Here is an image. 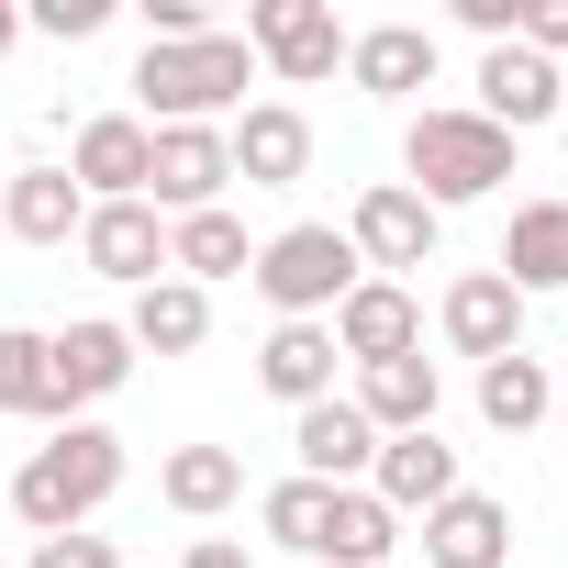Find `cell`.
I'll return each instance as SVG.
<instances>
[{"label": "cell", "mask_w": 568, "mask_h": 568, "mask_svg": "<svg viewBox=\"0 0 568 568\" xmlns=\"http://www.w3.org/2000/svg\"><path fill=\"white\" fill-rule=\"evenodd\" d=\"M23 45V0H0V57H12Z\"/></svg>", "instance_id": "e575fe53"}, {"label": "cell", "mask_w": 568, "mask_h": 568, "mask_svg": "<svg viewBox=\"0 0 568 568\" xmlns=\"http://www.w3.org/2000/svg\"><path fill=\"white\" fill-rule=\"evenodd\" d=\"M557 90H568V68H557Z\"/></svg>", "instance_id": "8d00e7d4"}, {"label": "cell", "mask_w": 568, "mask_h": 568, "mask_svg": "<svg viewBox=\"0 0 568 568\" xmlns=\"http://www.w3.org/2000/svg\"><path fill=\"white\" fill-rule=\"evenodd\" d=\"M156 134V168H145V212H212L234 190V156H223V123H145Z\"/></svg>", "instance_id": "52a82bcc"}, {"label": "cell", "mask_w": 568, "mask_h": 568, "mask_svg": "<svg viewBox=\"0 0 568 568\" xmlns=\"http://www.w3.org/2000/svg\"><path fill=\"white\" fill-rule=\"evenodd\" d=\"M346 245H357V267H368V278H402V267H435L446 212H435V201H413L402 179H368V190H357V212H346Z\"/></svg>", "instance_id": "8992f818"}, {"label": "cell", "mask_w": 568, "mask_h": 568, "mask_svg": "<svg viewBox=\"0 0 568 568\" xmlns=\"http://www.w3.org/2000/svg\"><path fill=\"white\" fill-rule=\"evenodd\" d=\"M179 568H256V557H245L234 535H190V557H179Z\"/></svg>", "instance_id": "836d02e7"}, {"label": "cell", "mask_w": 568, "mask_h": 568, "mask_svg": "<svg viewBox=\"0 0 568 568\" xmlns=\"http://www.w3.org/2000/svg\"><path fill=\"white\" fill-rule=\"evenodd\" d=\"M0 223H12L23 245H79L90 190H79L68 168H12V179H0Z\"/></svg>", "instance_id": "7402d4cb"}, {"label": "cell", "mask_w": 568, "mask_h": 568, "mask_svg": "<svg viewBox=\"0 0 568 568\" xmlns=\"http://www.w3.org/2000/svg\"><path fill=\"white\" fill-rule=\"evenodd\" d=\"M79 256H90V278H112V291H145V278H168V212H145V201H90Z\"/></svg>", "instance_id": "8fae6325"}, {"label": "cell", "mask_w": 568, "mask_h": 568, "mask_svg": "<svg viewBox=\"0 0 568 568\" xmlns=\"http://www.w3.org/2000/svg\"><path fill=\"white\" fill-rule=\"evenodd\" d=\"M457 23H468L479 45H513V23H524V0H457Z\"/></svg>", "instance_id": "d6a6232c"}, {"label": "cell", "mask_w": 568, "mask_h": 568, "mask_svg": "<svg viewBox=\"0 0 568 568\" xmlns=\"http://www.w3.org/2000/svg\"><path fill=\"white\" fill-rule=\"evenodd\" d=\"M479 123H501L513 145L535 134V123H557L568 112V90H557V68L535 57V45H479V101H468Z\"/></svg>", "instance_id": "7c38bea8"}, {"label": "cell", "mask_w": 568, "mask_h": 568, "mask_svg": "<svg viewBox=\"0 0 568 568\" xmlns=\"http://www.w3.org/2000/svg\"><path fill=\"white\" fill-rule=\"evenodd\" d=\"M501 179H513V134L479 123L468 101H424V112L402 123V190H413V201L457 212V201H490Z\"/></svg>", "instance_id": "7a4b0ae2"}, {"label": "cell", "mask_w": 568, "mask_h": 568, "mask_svg": "<svg viewBox=\"0 0 568 568\" xmlns=\"http://www.w3.org/2000/svg\"><path fill=\"white\" fill-rule=\"evenodd\" d=\"M123 335H134V357H190V346H212V291H190V278H145L134 313H123Z\"/></svg>", "instance_id": "cb8c5ba5"}, {"label": "cell", "mask_w": 568, "mask_h": 568, "mask_svg": "<svg viewBox=\"0 0 568 568\" xmlns=\"http://www.w3.org/2000/svg\"><path fill=\"white\" fill-rule=\"evenodd\" d=\"M245 267H256V234H245V212H234V201H212V212H179V223H168V278L212 291V278H245Z\"/></svg>", "instance_id": "ffe728a7"}, {"label": "cell", "mask_w": 568, "mask_h": 568, "mask_svg": "<svg viewBox=\"0 0 568 568\" xmlns=\"http://www.w3.org/2000/svg\"><path fill=\"white\" fill-rule=\"evenodd\" d=\"M0 413H12V424H79L68 413V390H57V357H45V335L34 324H0Z\"/></svg>", "instance_id": "484cf974"}, {"label": "cell", "mask_w": 568, "mask_h": 568, "mask_svg": "<svg viewBox=\"0 0 568 568\" xmlns=\"http://www.w3.org/2000/svg\"><path fill=\"white\" fill-rule=\"evenodd\" d=\"M335 357L379 368V357H424V302H413V278H357V291L324 313Z\"/></svg>", "instance_id": "9c48e42d"}, {"label": "cell", "mask_w": 568, "mask_h": 568, "mask_svg": "<svg viewBox=\"0 0 568 568\" xmlns=\"http://www.w3.org/2000/svg\"><path fill=\"white\" fill-rule=\"evenodd\" d=\"M112 23V0H34V12H23V34H57V45H90Z\"/></svg>", "instance_id": "f546056e"}, {"label": "cell", "mask_w": 568, "mask_h": 568, "mask_svg": "<svg viewBox=\"0 0 568 568\" xmlns=\"http://www.w3.org/2000/svg\"><path fill=\"white\" fill-rule=\"evenodd\" d=\"M557 424H568V368H557Z\"/></svg>", "instance_id": "d590c367"}, {"label": "cell", "mask_w": 568, "mask_h": 568, "mask_svg": "<svg viewBox=\"0 0 568 568\" xmlns=\"http://www.w3.org/2000/svg\"><path fill=\"white\" fill-rule=\"evenodd\" d=\"M223 156H234L245 190H302L313 179V112L302 101H245L223 123Z\"/></svg>", "instance_id": "ba28073f"}, {"label": "cell", "mask_w": 568, "mask_h": 568, "mask_svg": "<svg viewBox=\"0 0 568 568\" xmlns=\"http://www.w3.org/2000/svg\"><path fill=\"white\" fill-rule=\"evenodd\" d=\"M390 546H402V513L357 479V490H335V513H324V568H390Z\"/></svg>", "instance_id": "83f0119b"}, {"label": "cell", "mask_w": 568, "mask_h": 568, "mask_svg": "<svg viewBox=\"0 0 568 568\" xmlns=\"http://www.w3.org/2000/svg\"><path fill=\"white\" fill-rule=\"evenodd\" d=\"M324 513H335V490H324V479H302V468H291V479H278V490L256 501L267 546H291V557H324Z\"/></svg>", "instance_id": "f1b7e54d"}, {"label": "cell", "mask_w": 568, "mask_h": 568, "mask_svg": "<svg viewBox=\"0 0 568 568\" xmlns=\"http://www.w3.org/2000/svg\"><path fill=\"white\" fill-rule=\"evenodd\" d=\"M256 390L291 402V413L335 402V335H324V324H267V346H256Z\"/></svg>", "instance_id": "44dd1931"}, {"label": "cell", "mask_w": 568, "mask_h": 568, "mask_svg": "<svg viewBox=\"0 0 568 568\" xmlns=\"http://www.w3.org/2000/svg\"><path fill=\"white\" fill-rule=\"evenodd\" d=\"M145 168H156V134H145L134 112H90V123L68 134V179H79L90 201H145Z\"/></svg>", "instance_id": "4fadbf2b"}, {"label": "cell", "mask_w": 568, "mask_h": 568, "mask_svg": "<svg viewBox=\"0 0 568 568\" xmlns=\"http://www.w3.org/2000/svg\"><path fill=\"white\" fill-rule=\"evenodd\" d=\"M346 79H357L368 101L435 90V23H357V34H346Z\"/></svg>", "instance_id": "ac0fdd59"}, {"label": "cell", "mask_w": 568, "mask_h": 568, "mask_svg": "<svg viewBox=\"0 0 568 568\" xmlns=\"http://www.w3.org/2000/svg\"><path fill=\"white\" fill-rule=\"evenodd\" d=\"M45 357H57V390H68V413H90V402H112V390L134 379V335H123L112 313H79V324H57V335H45Z\"/></svg>", "instance_id": "2e32d148"}, {"label": "cell", "mask_w": 568, "mask_h": 568, "mask_svg": "<svg viewBox=\"0 0 568 568\" xmlns=\"http://www.w3.org/2000/svg\"><path fill=\"white\" fill-rule=\"evenodd\" d=\"M23 568H123V557H112V535H34Z\"/></svg>", "instance_id": "1f68e13d"}, {"label": "cell", "mask_w": 568, "mask_h": 568, "mask_svg": "<svg viewBox=\"0 0 568 568\" xmlns=\"http://www.w3.org/2000/svg\"><path fill=\"white\" fill-rule=\"evenodd\" d=\"M513 45H535L546 68H568V0H524V23H513Z\"/></svg>", "instance_id": "4dcf8cb0"}, {"label": "cell", "mask_w": 568, "mask_h": 568, "mask_svg": "<svg viewBox=\"0 0 568 568\" xmlns=\"http://www.w3.org/2000/svg\"><path fill=\"white\" fill-rule=\"evenodd\" d=\"M524 302H546V291H568V201H513V223H501V256H490Z\"/></svg>", "instance_id": "d6986e66"}, {"label": "cell", "mask_w": 568, "mask_h": 568, "mask_svg": "<svg viewBox=\"0 0 568 568\" xmlns=\"http://www.w3.org/2000/svg\"><path fill=\"white\" fill-rule=\"evenodd\" d=\"M256 90V57L245 34H201V45H145L134 57V123H234Z\"/></svg>", "instance_id": "3957f363"}, {"label": "cell", "mask_w": 568, "mask_h": 568, "mask_svg": "<svg viewBox=\"0 0 568 568\" xmlns=\"http://www.w3.org/2000/svg\"><path fill=\"white\" fill-rule=\"evenodd\" d=\"M0 179H12V168H0Z\"/></svg>", "instance_id": "74e56055"}, {"label": "cell", "mask_w": 568, "mask_h": 568, "mask_svg": "<svg viewBox=\"0 0 568 568\" xmlns=\"http://www.w3.org/2000/svg\"><path fill=\"white\" fill-rule=\"evenodd\" d=\"M245 278H256V302H267L278 324H324L368 267H357L346 223H278V234L256 245V267H245Z\"/></svg>", "instance_id": "277c9868"}, {"label": "cell", "mask_w": 568, "mask_h": 568, "mask_svg": "<svg viewBox=\"0 0 568 568\" xmlns=\"http://www.w3.org/2000/svg\"><path fill=\"white\" fill-rule=\"evenodd\" d=\"M156 501L190 513V524H212V513L245 501V457H234V446H168V457H156Z\"/></svg>", "instance_id": "d4e9b609"}, {"label": "cell", "mask_w": 568, "mask_h": 568, "mask_svg": "<svg viewBox=\"0 0 568 568\" xmlns=\"http://www.w3.org/2000/svg\"><path fill=\"white\" fill-rule=\"evenodd\" d=\"M291 457H302V479H324V490H357L368 468H379V424L335 390V402H313V413H291Z\"/></svg>", "instance_id": "5bb4252c"}, {"label": "cell", "mask_w": 568, "mask_h": 568, "mask_svg": "<svg viewBox=\"0 0 568 568\" xmlns=\"http://www.w3.org/2000/svg\"><path fill=\"white\" fill-rule=\"evenodd\" d=\"M123 490V435L112 424H57L23 468H12V513H23V535H90V513Z\"/></svg>", "instance_id": "6da1fadb"}, {"label": "cell", "mask_w": 568, "mask_h": 568, "mask_svg": "<svg viewBox=\"0 0 568 568\" xmlns=\"http://www.w3.org/2000/svg\"><path fill=\"white\" fill-rule=\"evenodd\" d=\"M368 490H379L402 524H424L435 501H457V490H468V468H457V446L424 424V435H379V468H368Z\"/></svg>", "instance_id": "9a60e30c"}, {"label": "cell", "mask_w": 568, "mask_h": 568, "mask_svg": "<svg viewBox=\"0 0 568 568\" xmlns=\"http://www.w3.org/2000/svg\"><path fill=\"white\" fill-rule=\"evenodd\" d=\"M424 568H513V501L501 490H457L424 513Z\"/></svg>", "instance_id": "e0dca14e"}, {"label": "cell", "mask_w": 568, "mask_h": 568, "mask_svg": "<svg viewBox=\"0 0 568 568\" xmlns=\"http://www.w3.org/2000/svg\"><path fill=\"white\" fill-rule=\"evenodd\" d=\"M379 435H424L435 413H446V379H435V357H379V368H357V390H346Z\"/></svg>", "instance_id": "603a6c76"}, {"label": "cell", "mask_w": 568, "mask_h": 568, "mask_svg": "<svg viewBox=\"0 0 568 568\" xmlns=\"http://www.w3.org/2000/svg\"><path fill=\"white\" fill-rule=\"evenodd\" d=\"M546 413H557V368H546L535 346H513V357L479 368V424H490V435H535Z\"/></svg>", "instance_id": "4316f807"}, {"label": "cell", "mask_w": 568, "mask_h": 568, "mask_svg": "<svg viewBox=\"0 0 568 568\" xmlns=\"http://www.w3.org/2000/svg\"><path fill=\"white\" fill-rule=\"evenodd\" d=\"M524 313H535V302L513 291L501 267H468V278H446V302H435V335H446L457 357H479V368H490V357H513V346H524Z\"/></svg>", "instance_id": "30bf717a"}, {"label": "cell", "mask_w": 568, "mask_h": 568, "mask_svg": "<svg viewBox=\"0 0 568 568\" xmlns=\"http://www.w3.org/2000/svg\"><path fill=\"white\" fill-rule=\"evenodd\" d=\"M245 57L278 90H324L346 68V23H335V0H245Z\"/></svg>", "instance_id": "5b68a950"}]
</instances>
